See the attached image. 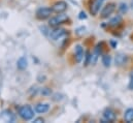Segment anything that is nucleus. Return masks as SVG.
<instances>
[{
	"label": "nucleus",
	"instance_id": "f257e3e1",
	"mask_svg": "<svg viewBox=\"0 0 133 123\" xmlns=\"http://www.w3.org/2000/svg\"><path fill=\"white\" fill-rule=\"evenodd\" d=\"M18 114L23 120H26V121L31 120L34 117V111L32 110V108L30 106H28V104L20 107L19 111H18Z\"/></svg>",
	"mask_w": 133,
	"mask_h": 123
},
{
	"label": "nucleus",
	"instance_id": "f03ea898",
	"mask_svg": "<svg viewBox=\"0 0 133 123\" xmlns=\"http://www.w3.org/2000/svg\"><path fill=\"white\" fill-rule=\"evenodd\" d=\"M68 20H69V19H68V17H67V15H64V14L62 13V14H58L56 17L51 18L50 21H49V24H50V26H52V27H58L59 25L66 23Z\"/></svg>",
	"mask_w": 133,
	"mask_h": 123
},
{
	"label": "nucleus",
	"instance_id": "7ed1b4c3",
	"mask_svg": "<svg viewBox=\"0 0 133 123\" xmlns=\"http://www.w3.org/2000/svg\"><path fill=\"white\" fill-rule=\"evenodd\" d=\"M53 9L50 7H40L36 10V18L38 20H45L51 17Z\"/></svg>",
	"mask_w": 133,
	"mask_h": 123
},
{
	"label": "nucleus",
	"instance_id": "20e7f679",
	"mask_svg": "<svg viewBox=\"0 0 133 123\" xmlns=\"http://www.w3.org/2000/svg\"><path fill=\"white\" fill-rule=\"evenodd\" d=\"M116 3H114V2H110V3H108V4H106L104 7H103V9L101 10V14H100V17L102 18V19H106V18H108L114 11H115V9H116Z\"/></svg>",
	"mask_w": 133,
	"mask_h": 123
},
{
	"label": "nucleus",
	"instance_id": "39448f33",
	"mask_svg": "<svg viewBox=\"0 0 133 123\" xmlns=\"http://www.w3.org/2000/svg\"><path fill=\"white\" fill-rule=\"evenodd\" d=\"M104 0H92L90 3V13L93 16H96L100 10L102 4H103Z\"/></svg>",
	"mask_w": 133,
	"mask_h": 123
},
{
	"label": "nucleus",
	"instance_id": "423d86ee",
	"mask_svg": "<svg viewBox=\"0 0 133 123\" xmlns=\"http://www.w3.org/2000/svg\"><path fill=\"white\" fill-rule=\"evenodd\" d=\"M103 118L106 122H114L117 119V114L112 109L106 108L103 112Z\"/></svg>",
	"mask_w": 133,
	"mask_h": 123
},
{
	"label": "nucleus",
	"instance_id": "0eeeda50",
	"mask_svg": "<svg viewBox=\"0 0 133 123\" xmlns=\"http://www.w3.org/2000/svg\"><path fill=\"white\" fill-rule=\"evenodd\" d=\"M52 9H53V13L62 14L67 9V3L65 1H58L52 6Z\"/></svg>",
	"mask_w": 133,
	"mask_h": 123
},
{
	"label": "nucleus",
	"instance_id": "6e6552de",
	"mask_svg": "<svg viewBox=\"0 0 133 123\" xmlns=\"http://www.w3.org/2000/svg\"><path fill=\"white\" fill-rule=\"evenodd\" d=\"M0 118L3 119L5 122H14L16 120L15 114L9 110H4L0 113Z\"/></svg>",
	"mask_w": 133,
	"mask_h": 123
},
{
	"label": "nucleus",
	"instance_id": "1a4fd4ad",
	"mask_svg": "<svg viewBox=\"0 0 133 123\" xmlns=\"http://www.w3.org/2000/svg\"><path fill=\"white\" fill-rule=\"evenodd\" d=\"M84 49L81 45H76L75 46V49H74V58H75V62L76 63H79L82 62L83 58H84Z\"/></svg>",
	"mask_w": 133,
	"mask_h": 123
},
{
	"label": "nucleus",
	"instance_id": "9d476101",
	"mask_svg": "<svg viewBox=\"0 0 133 123\" xmlns=\"http://www.w3.org/2000/svg\"><path fill=\"white\" fill-rule=\"evenodd\" d=\"M66 33L65 29H62V28H56L50 33V37L53 39V40H57L59 38H61L64 34Z\"/></svg>",
	"mask_w": 133,
	"mask_h": 123
},
{
	"label": "nucleus",
	"instance_id": "9b49d317",
	"mask_svg": "<svg viewBox=\"0 0 133 123\" xmlns=\"http://www.w3.org/2000/svg\"><path fill=\"white\" fill-rule=\"evenodd\" d=\"M50 110V104L49 103H37L35 106V112L39 114H44Z\"/></svg>",
	"mask_w": 133,
	"mask_h": 123
},
{
	"label": "nucleus",
	"instance_id": "f8f14e48",
	"mask_svg": "<svg viewBox=\"0 0 133 123\" xmlns=\"http://www.w3.org/2000/svg\"><path fill=\"white\" fill-rule=\"evenodd\" d=\"M127 60H128V57H127L126 55H124V54H118V55L116 56V59H115L116 64H117L118 66H123V65H125V64L127 63Z\"/></svg>",
	"mask_w": 133,
	"mask_h": 123
},
{
	"label": "nucleus",
	"instance_id": "ddd939ff",
	"mask_svg": "<svg viewBox=\"0 0 133 123\" xmlns=\"http://www.w3.org/2000/svg\"><path fill=\"white\" fill-rule=\"evenodd\" d=\"M28 66V61H27V58L25 56L19 58V60L17 61V67L20 69V70H24L26 69Z\"/></svg>",
	"mask_w": 133,
	"mask_h": 123
},
{
	"label": "nucleus",
	"instance_id": "4468645a",
	"mask_svg": "<svg viewBox=\"0 0 133 123\" xmlns=\"http://www.w3.org/2000/svg\"><path fill=\"white\" fill-rule=\"evenodd\" d=\"M124 119L125 121L128 123L133 122V109L132 108H129L125 111V114H124Z\"/></svg>",
	"mask_w": 133,
	"mask_h": 123
},
{
	"label": "nucleus",
	"instance_id": "2eb2a0df",
	"mask_svg": "<svg viewBox=\"0 0 133 123\" xmlns=\"http://www.w3.org/2000/svg\"><path fill=\"white\" fill-rule=\"evenodd\" d=\"M121 23H122V17H121V16H116L114 19H111V20L109 21V26H111V27H117V26H119Z\"/></svg>",
	"mask_w": 133,
	"mask_h": 123
},
{
	"label": "nucleus",
	"instance_id": "dca6fc26",
	"mask_svg": "<svg viewBox=\"0 0 133 123\" xmlns=\"http://www.w3.org/2000/svg\"><path fill=\"white\" fill-rule=\"evenodd\" d=\"M102 63L105 67H109L111 63V57L109 55H103L102 56Z\"/></svg>",
	"mask_w": 133,
	"mask_h": 123
},
{
	"label": "nucleus",
	"instance_id": "f3484780",
	"mask_svg": "<svg viewBox=\"0 0 133 123\" xmlns=\"http://www.w3.org/2000/svg\"><path fill=\"white\" fill-rule=\"evenodd\" d=\"M119 8H120V10H121V13H127V10H128V7H127V5L125 4V3H121L120 4V6H119Z\"/></svg>",
	"mask_w": 133,
	"mask_h": 123
},
{
	"label": "nucleus",
	"instance_id": "a211bd4d",
	"mask_svg": "<svg viewBox=\"0 0 133 123\" xmlns=\"http://www.w3.org/2000/svg\"><path fill=\"white\" fill-rule=\"evenodd\" d=\"M86 62H85V65H88L89 62H91V55H90V52H86Z\"/></svg>",
	"mask_w": 133,
	"mask_h": 123
},
{
	"label": "nucleus",
	"instance_id": "6ab92c4d",
	"mask_svg": "<svg viewBox=\"0 0 133 123\" xmlns=\"http://www.w3.org/2000/svg\"><path fill=\"white\" fill-rule=\"evenodd\" d=\"M52 93V90L50 89V88H43L42 90H41V94L42 95H50Z\"/></svg>",
	"mask_w": 133,
	"mask_h": 123
},
{
	"label": "nucleus",
	"instance_id": "aec40b11",
	"mask_svg": "<svg viewBox=\"0 0 133 123\" xmlns=\"http://www.w3.org/2000/svg\"><path fill=\"white\" fill-rule=\"evenodd\" d=\"M78 19H81V20L87 19V15H86V13H85V11H81L79 15H78Z\"/></svg>",
	"mask_w": 133,
	"mask_h": 123
},
{
	"label": "nucleus",
	"instance_id": "412c9836",
	"mask_svg": "<svg viewBox=\"0 0 133 123\" xmlns=\"http://www.w3.org/2000/svg\"><path fill=\"white\" fill-rule=\"evenodd\" d=\"M128 87H129L130 90H133V73L131 75V78H130V82H129Z\"/></svg>",
	"mask_w": 133,
	"mask_h": 123
},
{
	"label": "nucleus",
	"instance_id": "4be33fe9",
	"mask_svg": "<svg viewBox=\"0 0 133 123\" xmlns=\"http://www.w3.org/2000/svg\"><path fill=\"white\" fill-rule=\"evenodd\" d=\"M44 120L42 119V118H36V119H34V122H43Z\"/></svg>",
	"mask_w": 133,
	"mask_h": 123
},
{
	"label": "nucleus",
	"instance_id": "5701e85b",
	"mask_svg": "<svg viewBox=\"0 0 133 123\" xmlns=\"http://www.w3.org/2000/svg\"><path fill=\"white\" fill-rule=\"evenodd\" d=\"M110 45L112 46V48H116L118 44H117V41H114V40H111V41H110Z\"/></svg>",
	"mask_w": 133,
	"mask_h": 123
}]
</instances>
